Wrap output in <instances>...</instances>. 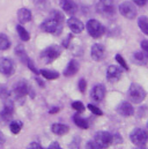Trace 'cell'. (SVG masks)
<instances>
[{"instance_id":"22","label":"cell","mask_w":148,"mask_h":149,"mask_svg":"<svg viewBox=\"0 0 148 149\" xmlns=\"http://www.w3.org/2000/svg\"><path fill=\"white\" fill-rule=\"evenodd\" d=\"M133 61L137 64V65H139V66H144V65H146L148 63V58L147 56L144 53V52H135L134 54H133Z\"/></svg>"},{"instance_id":"8","label":"cell","mask_w":148,"mask_h":149,"mask_svg":"<svg viewBox=\"0 0 148 149\" xmlns=\"http://www.w3.org/2000/svg\"><path fill=\"white\" fill-rule=\"evenodd\" d=\"M30 91H31V90H30V87H29L28 82L24 81V80L17 81V82L14 84V87H13V94H14V96H15L16 98H23V97L27 96Z\"/></svg>"},{"instance_id":"24","label":"cell","mask_w":148,"mask_h":149,"mask_svg":"<svg viewBox=\"0 0 148 149\" xmlns=\"http://www.w3.org/2000/svg\"><path fill=\"white\" fill-rule=\"evenodd\" d=\"M73 119H74V123H75V125H76L77 127H80V128H82V130H86V128H88L89 124H88V120H87V119H84V118L80 117L79 114H75V116L73 117Z\"/></svg>"},{"instance_id":"13","label":"cell","mask_w":148,"mask_h":149,"mask_svg":"<svg viewBox=\"0 0 148 149\" xmlns=\"http://www.w3.org/2000/svg\"><path fill=\"white\" fill-rule=\"evenodd\" d=\"M104 97H105V87L103 84L94 86V88L91 90V98L96 102H101L104 100Z\"/></svg>"},{"instance_id":"12","label":"cell","mask_w":148,"mask_h":149,"mask_svg":"<svg viewBox=\"0 0 148 149\" xmlns=\"http://www.w3.org/2000/svg\"><path fill=\"white\" fill-rule=\"evenodd\" d=\"M121 74H123V72L118 66L111 65L108 67V71H107V79L110 82H117L121 77Z\"/></svg>"},{"instance_id":"25","label":"cell","mask_w":148,"mask_h":149,"mask_svg":"<svg viewBox=\"0 0 148 149\" xmlns=\"http://www.w3.org/2000/svg\"><path fill=\"white\" fill-rule=\"evenodd\" d=\"M22 121H19V120H12L10 124H9V130L13 134H19L20 131L22 130Z\"/></svg>"},{"instance_id":"9","label":"cell","mask_w":148,"mask_h":149,"mask_svg":"<svg viewBox=\"0 0 148 149\" xmlns=\"http://www.w3.org/2000/svg\"><path fill=\"white\" fill-rule=\"evenodd\" d=\"M96 9L104 16H111L114 14V5L112 0H100L96 5Z\"/></svg>"},{"instance_id":"16","label":"cell","mask_w":148,"mask_h":149,"mask_svg":"<svg viewBox=\"0 0 148 149\" xmlns=\"http://www.w3.org/2000/svg\"><path fill=\"white\" fill-rule=\"evenodd\" d=\"M67 26L70 27V29L72 30V33H74V34H80V33H82V30L84 29L83 23H82L79 19H76V17H71V19H68Z\"/></svg>"},{"instance_id":"20","label":"cell","mask_w":148,"mask_h":149,"mask_svg":"<svg viewBox=\"0 0 148 149\" xmlns=\"http://www.w3.org/2000/svg\"><path fill=\"white\" fill-rule=\"evenodd\" d=\"M51 131H52V133H54L56 135H65L66 133H68L70 127H68L67 125H65V124H59V123H57V124H53V125L51 126Z\"/></svg>"},{"instance_id":"1","label":"cell","mask_w":148,"mask_h":149,"mask_svg":"<svg viewBox=\"0 0 148 149\" xmlns=\"http://www.w3.org/2000/svg\"><path fill=\"white\" fill-rule=\"evenodd\" d=\"M130 140L131 142L137 147H145L148 142V133L147 131L142 128H134L130 133Z\"/></svg>"},{"instance_id":"14","label":"cell","mask_w":148,"mask_h":149,"mask_svg":"<svg viewBox=\"0 0 148 149\" xmlns=\"http://www.w3.org/2000/svg\"><path fill=\"white\" fill-rule=\"evenodd\" d=\"M117 112L120 116H123V117H130V116H132L134 113V109H133V107H132L131 103H128V102H121L117 107Z\"/></svg>"},{"instance_id":"17","label":"cell","mask_w":148,"mask_h":149,"mask_svg":"<svg viewBox=\"0 0 148 149\" xmlns=\"http://www.w3.org/2000/svg\"><path fill=\"white\" fill-rule=\"evenodd\" d=\"M59 3H60L61 9H63L66 14L73 15L74 13H76V10H77V7H76L75 2L72 1V0H60Z\"/></svg>"},{"instance_id":"27","label":"cell","mask_w":148,"mask_h":149,"mask_svg":"<svg viewBox=\"0 0 148 149\" xmlns=\"http://www.w3.org/2000/svg\"><path fill=\"white\" fill-rule=\"evenodd\" d=\"M138 26L140 28V30L148 36V19L146 16H141L139 20H138Z\"/></svg>"},{"instance_id":"36","label":"cell","mask_w":148,"mask_h":149,"mask_svg":"<svg viewBox=\"0 0 148 149\" xmlns=\"http://www.w3.org/2000/svg\"><path fill=\"white\" fill-rule=\"evenodd\" d=\"M132 1H133V3H135L138 6H145L147 2V0H132Z\"/></svg>"},{"instance_id":"40","label":"cell","mask_w":148,"mask_h":149,"mask_svg":"<svg viewBox=\"0 0 148 149\" xmlns=\"http://www.w3.org/2000/svg\"><path fill=\"white\" fill-rule=\"evenodd\" d=\"M3 142H5V138H3V135L0 133V146H2Z\"/></svg>"},{"instance_id":"30","label":"cell","mask_w":148,"mask_h":149,"mask_svg":"<svg viewBox=\"0 0 148 149\" xmlns=\"http://www.w3.org/2000/svg\"><path fill=\"white\" fill-rule=\"evenodd\" d=\"M51 17L54 19V20H56L57 22H59V23H63V22H64V15H63L59 10H53Z\"/></svg>"},{"instance_id":"28","label":"cell","mask_w":148,"mask_h":149,"mask_svg":"<svg viewBox=\"0 0 148 149\" xmlns=\"http://www.w3.org/2000/svg\"><path fill=\"white\" fill-rule=\"evenodd\" d=\"M9 46H10V40H9V38L7 37L5 34H0V50H1V51L8 50Z\"/></svg>"},{"instance_id":"4","label":"cell","mask_w":148,"mask_h":149,"mask_svg":"<svg viewBox=\"0 0 148 149\" xmlns=\"http://www.w3.org/2000/svg\"><path fill=\"white\" fill-rule=\"evenodd\" d=\"M86 29H87L88 34L93 38H100L101 36H103L104 33H105L104 26H103L100 21L94 20V19H91V20H89V21L87 22Z\"/></svg>"},{"instance_id":"10","label":"cell","mask_w":148,"mask_h":149,"mask_svg":"<svg viewBox=\"0 0 148 149\" xmlns=\"http://www.w3.org/2000/svg\"><path fill=\"white\" fill-rule=\"evenodd\" d=\"M91 58L95 61H101L104 59L105 57V47L102 44H94L91 46V51H90Z\"/></svg>"},{"instance_id":"39","label":"cell","mask_w":148,"mask_h":149,"mask_svg":"<svg viewBox=\"0 0 148 149\" xmlns=\"http://www.w3.org/2000/svg\"><path fill=\"white\" fill-rule=\"evenodd\" d=\"M87 148H97V146H96V143L94 142V140L93 141H90V142H88L87 143Z\"/></svg>"},{"instance_id":"7","label":"cell","mask_w":148,"mask_h":149,"mask_svg":"<svg viewBox=\"0 0 148 149\" xmlns=\"http://www.w3.org/2000/svg\"><path fill=\"white\" fill-rule=\"evenodd\" d=\"M118 9H119V13H120L124 17H126V19H128V20L134 19V17L137 16V14H138L134 3L130 2V1L121 2V3L119 5V8H118Z\"/></svg>"},{"instance_id":"5","label":"cell","mask_w":148,"mask_h":149,"mask_svg":"<svg viewBox=\"0 0 148 149\" xmlns=\"http://www.w3.org/2000/svg\"><path fill=\"white\" fill-rule=\"evenodd\" d=\"M94 142L96 143L97 148H108L112 143V134H110L109 132H97L94 136Z\"/></svg>"},{"instance_id":"18","label":"cell","mask_w":148,"mask_h":149,"mask_svg":"<svg viewBox=\"0 0 148 149\" xmlns=\"http://www.w3.org/2000/svg\"><path fill=\"white\" fill-rule=\"evenodd\" d=\"M17 20L21 24L28 23L31 20V12L28 8H20L17 10Z\"/></svg>"},{"instance_id":"26","label":"cell","mask_w":148,"mask_h":149,"mask_svg":"<svg viewBox=\"0 0 148 149\" xmlns=\"http://www.w3.org/2000/svg\"><path fill=\"white\" fill-rule=\"evenodd\" d=\"M16 30H17L19 37L21 38L23 42H27V40H29V38H30V35H29V33L26 30V28H23V26H21V24L16 26Z\"/></svg>"},{"instance_id":"32","label":"cell","mask_w":148,"mask_h":149,"mask_svg":"<svg viewBox=\"0 0 148 149\" xmlns=\"http://www.w3.org/2000/svg\"><path fill=\"white\" fill-rule=\"evenodd\" d=\"M9 90L5 87V86H0V97L2 98V100H7L8 97H9Z\"/></svg>"},{"instance_id":"15","label":"cell","mask_w":148,"mask_h":149,"mask_svg":"<svg viewBox=\"0 0 148 149\" xmlns=\"http://www.w3.org/2000/svg\"><path fill=\"white\" fill-rule=\"evenodd\" d=\"M13 111H14L13 104H10V103L5 104V107H3L2 110L0 111V121H1V123H7L8 120H12Z\"/></svg>"},{"instance_id":"3","label":"cell","mask_w":148,"mask_h":149,"mask_svg":"<svg viewBox=\"0 0 148 149\" xmlns=\"http://www.w3.org/2000/svg\"><path fill=\"white\" fill-rule=\"evenodd\" d=\"M128 97L133 103H141L146 98V90L138 83H131L128 88Z\"/></svg>"},{"instance_id":"37","label":"cell","mask_w":148,"mask_h":149,"mask_svg":"<svg viewBox=\"0 0 148 149\" xmlns=\"http://www.w3.org/2000/svg\"><path fill=\"white\" fill-rule=\"evenodd\" d=\"M49 148L51 149H59L60 148V145H59V143H58V142H53V143H51V145H50V146H49Z\"/></svg>"},{"instance_id":"6","label":"cell","mask_w":148,"mask_h":149,"mask_svg":"<svg viewBox=\"0 0 148 149\" xmlns=\"http://www.w3.org/2000/svg\"><path fill=\"white\" fill-rule=\"evenodd\" d=\"M40 30L49 33V34H54L59 35L61 33V23L57 22L54 19H47L40 24Z\"/></svg>"},{"instance_id":"34","label":"cell","mask_w":148,"mask_h":149,"mask_svg":"<svg viewBox=\"0 0 148 149\" xmlns=\"http://www.w3.org/2000/svg\"><path fill=\"white\" fill-rule=\"evenodd\" d=\"M77 87H79V90H80L82 94H84V93H86V89H87V82H86V80H84V79H81V80L79 81Z\"/></svg>"},{"instance_id":"35","label":"cell","mask_w":148,"mask_h":149,"mask_svg":"<svg viewBox=\"0 0 148 149\" xmlns=\"http://www.w3.org/2000/svg\"><path fill=\"white\" fill-rule=\"evenodd\" d=\"M141 49H142V52L147 56V58H148V40H142L141 42Z\"/></svg>"},{"instance_id":"29","label":"cell","mask_w":148,"mask_h":149,"mask_svg":"<svg viewBox=\"0 0 148 149\" xmlns=\"http://www.w3.org/2000/svg\"><path fill=\"white\" fill-rule=\"evenodd\" d=\"M114 59H116V61L125 70V71H128V66H127V64H126V61H125V59L120 56V54H116V57H114Z\"/></svg>"},{"instance_id":"11","label":"cell","mask_w":148,"mask_h":149,"mask_svg":"<svg viewBox=\"0 0 148 149\" xmlns=\"http://www.w3.org/2000/svg\"><path fill=\"white\" fill-rule=\"evenodd\" d=\"M14 72V65L13 61L8 58H1L0 59V73L6 76L13 74Z\"/></svg>"},{"instance_id":"2","label":"cell","mask_w":148,"mask_h":149,"mask_svg":"<svg viewBox=\"0 0 148 149\" xmlns=\"http://www.w3.org/2000/svg\"><path fill=\"white\" fill-rule=\"evenodd\" d=\"M60 53H61L60 46H58V45H50V46H47L46 49H44L40 52V59H42L43 63L50 64L53 60H56L60 56Z\"/></svg>"},{"instance_id":"19","label":"cell","mask_w":148,"mask_h":149,"mask_svg":"<svg viewBox=\"0 0 148 149\" xmlns=\"http://www.w3.org/2000/svg\"><path fill=\"white\" fill-rule=\"evenodd\" d=\"M79 68H80V66H79V63L73 59V60H71L70 63H68V65H67V67L65 68V71H64V75L66 76V77H70V76H74V75L76 74L77 72H79Z\"/></svg>"},{"instance_id":"41","label":"cell","mask_w":148,"mask_h":149,"mask_svg":"<svg viewBox=\"0 0 148 149\" xmlns=\"http://www.w3.org/2000/svg\"><path fill=\"white\" fill-rule=\"evenodd\" d=\"M58 110H59V108H53L50 110V113H56V112H58Z\"/></svg>"},{"instance_id":"38","label":"cell","mask_w":148,"mask_h":149,"mask_svg":"<svg viewBox=\"0 0 148 149\" xmlns=\"http://www.w3.org/2000/svg\"><path fill=\"white\" fill-rule=\"evenodd\" d=\"M29 148H36V149H39V148H42V146H40L39 143H37V142H33V143H30V145H29Z\"/></svg>"},{"instance_id":"21","label":"cell","mask_w":148,"mask_h":149,"mask_svg":"<svg viewBox=\"0 0 148 149\" xmlns=\"http://www.w3.org/2000/svg\"><path fill=\"white\" fill-rule=\"evenodd\" d=\"M15 53H16V56L19 57V59L21 60V63H23V64L27 65V64L30 61V58L28 57V54H27V52H26V50H24L23 46L17 45L16 49H15Z\"/></svg>"},{"instance_id":"31","label":"cell","mask_w":148,"mask_h":149,"mask_svg":"<svg viewBox=\"0 0 148 149\" xmlns=\"http://www.w3.org/2000/svg\"><path fill=\"white\" fill-rule=\"evenodd\" d=\"M72 108L77 112L84 111V105H83L82 102H80V101H75V102H73V103H72Z\"/></svg>"},{"instance_id":"23","label":"cell","mask_w":148,"mask_h":149,"mask_svg":"<svg viewBox=\"0 0 148 149\" xmlns=\"http://www.w3.org/2000/svg\"><path fill=\"white\" fill-rule=\"evenodd\" d=\"M43 77L47 79V80H56L59 77V73L56 71H51V70H40L38 72Z\"/></svg>"},{"instance_id":"33","label":"cell","mask_w":148,"mask_h":149,"mask_svg":"<svg viewBox=\"0 0 148 149\" xmlns=\"http://www.w3.org/2000/svg\"><path fill=\"white\" fill-rule=\"evenodd\" d=\"M88 109L93 112L94 114H96V116H102L103 114V112H102V110L100 108H97V107H95L93 104H88Z\"/></svg>"}]
</instances>
